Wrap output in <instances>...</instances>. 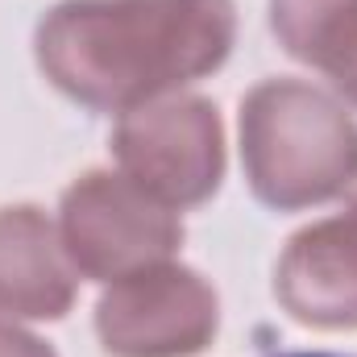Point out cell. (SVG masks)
<instances>
[{
    "label": "cell",
    "instance_id": "6da1fadb",
    "mask_svg": "<svg viewBox=\"0 0 357 357\" xmlns=\"http://www.w3.org/2000/svg\"><path fill=\"white\" fill-rule=\"evenodd\" d=\"M229 38V0H116L59 8L38 42L59 88L91 108H116L212 71Z\"/></svg>",
    "mask_w": 357,
    "mask_h": 357
},
{
    "label": "cell",
    "instance_id": "3957f363",
    "mask_svg": "<svg viewBox=\"0 0 357 357\" xmlns=\"http://www.w3.org/2000/svg\"><path fill=\"white\" fill-rule=\"evenodd\" d=\"M274 357H341V354H274Z\"/></svg>",
    "mask_w": 357,
    "mask_h": 357
},
{
    "label": "cell",
    "instance_id": "7a4b0ae2",
    "mask_svg": "<svg viewBox=\"0 0 357 357\" xmlns=\"http://www.w3.org/2000/svg\"><path fill=\"white\" fill-rule=\"evenodd\" d=\"M274 29L295 59L316 67L349 38L328 75L357 100V0H274Z\"/></svg>",
    "mask_w": 357,
    "mask_h": 357
}]
</instances>
